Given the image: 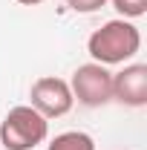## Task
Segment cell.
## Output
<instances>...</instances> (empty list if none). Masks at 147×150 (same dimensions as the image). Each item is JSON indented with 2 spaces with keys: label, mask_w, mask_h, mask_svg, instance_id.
Instances as JSON below:
<instances>
[{
  "label": "cell",
  "mask_w": 147,
  "mask_h": 150,
  "mask_svg": "<svg viewBox=\"0 0 147 150\" xmlns=\"http://www.w3.org/2000/svg\"><path fill=\"white\" fill-rule=\"evenodd\" d=\"M141 49V35L130 20H107L101 29H95L87 40V52L95 64L110 67V64H124Z\"/></svg>",
  "instance_id": "obj_1"
},
{
  "label": "cell",
  "mask_w": 147,
  "mask_h": 150,
  "mask_svg": "<svg viewBox=\"0 0 147 150\" xmlns=\"http://www.w3.org/2000/svg\"><path fill=\"white\" fill-rule=\"evenodd\" d=\"M49 133V121L35 107H12L0 124V142L6 150H32Z\"/></svg>",
  "instance_id": "obj_2"
},
{
  "label": "cell",
  "mask_w": 147,
  "mask_h": 150,
  "mask_svg": "<svg viewBox=\"0 0 147 150\" xmlns=\"http://www.w3.org/2000/svg\"><path fill=\"white\" fill-rule=\"evenodd\" d=\"M72 98H78L84 107H101L112 98V72L101 64H81L72 72Z\"/></svg>",
  "instance_id": "obj_3"
},
{
  "label": "cell",
  "mask_w": 147,
  "mask_h": 150,
  "mask_svg": "<svg viewBox=\"0 0 147 150\" xmlns=\"http://www.w3.org/2000/svg\"><path fill=\"white\" fill-rule=\"evenodd\" d=\"M72 90L64 78L55 75H43L32 84V104L43 118H58V115H66L72 110Z\"/></svg>",
  "instance_id": "obj_4"
},
{
  "label": "cell",
  "mask_w": 147,
  "mask_h": 150,
  "mask_svg": "<svg viewBox=\"0 0 147 150\" xmlns=\"http://www.w3.org/2000/svg\"><path fill=\"white\" fill-rule=\"evenodd\" d=\"M112 98L127 107L147 104V64H130L118 75H112Z\"/></svg>",
  "instance_id": "obj_5"
},
{
  "label": "cell",
  "mask_w": 147,
  "mask_h": 150,
  "mask_svg": "<svg viewBox=\"0 0 147 150\" xmlns=\"http://www.w3.org/2000/svg\"><path fill=\"white\" fill-rule=\"evenodd\" d=\"M49 150H95V142L81 130H66L49 142Z\"/></svg>",
  "instance_id": "obj_6"
},
{
  "label": "cell",
  "mask_w": 147,
  "mask_h": 150,
  "mask_svg": "<svg viewBox=\"0 0 147 150\" xmlns=\"http://www.w3.org/2000/svg\"><path fill=\"white\" fill-rule=\"evenodd\" d=\"M112 6L124 18H141L147 12V0H112Z\"/></svg>",
  "instance_id": "obj_7"
},
{
  "label": "cell",
  "mask_w": 147,
  "mask_h": 150,
  "mask_svg": "<svg viewBox=\"0 0 147 150\" xmlns=\"http://www.w3.org/2000/svg\"><path fill=\"white\" fill-rule=\"evenodd\" d=\"M107 0H66V6L78 12V15H90V12H98L101 6H104Z\"/></svg>",
  "instance_id": "obj_8"
},
{
  "label": "cell",
  "mask_w": 147,
  "mask_h": 150,
  "mask_svg": "<svg viewBox=\"0 0 147 150\" xmlns=\"http://www.w3.org/2000/svg\"><path fill=\"white\" fill-rule=\"evenodd\" d=\"M18 3H23V6H37V3H43V0H18Z\"/></svg>",
  "instance_id": "obj_9"
}]
</instances>
